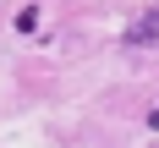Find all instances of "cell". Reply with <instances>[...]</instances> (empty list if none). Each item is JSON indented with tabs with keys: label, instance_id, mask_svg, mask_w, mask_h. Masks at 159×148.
Wrapping results in <instances>:
<instances>
[{
	"label": "cell",
	"instance_id": "cell-1",
	"mask_svg": "<svg viewBox=\"0 0 159 148\" xmlns=\"http://www.w3.org/2000/svg\"><path fill=\"white\" fill-rule=\"evenodd\" d=\"M126 38H132V44H148V38H159V6H154V11H143L137 22H132V28H126Z\"/></svg>",
	"mask_w": 159,
	"mask_h": 148
},
{
	"label": "cell",
	"instance_id": "cell-2",
	"mask_svg": "<svg viewBox=\"0 0 159 148\" xmlns=\"http://www.w3.org/2000/svg\"><path fill=\"white\" fill-rule=\"evenodd\" d=\"M39 28V6H28V11H16V33H33Z\"/></svg>",
	"mask_w": 159,
	"mask_h": 148
}]
</instances>
